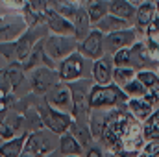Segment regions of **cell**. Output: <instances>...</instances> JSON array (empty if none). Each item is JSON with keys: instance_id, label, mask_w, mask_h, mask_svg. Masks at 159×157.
Returning <instances> with one entry per match:
<instances>
[{"instance_id": "6da1fadb", "label": "cell", "mask_w": 159, "mask_h": 157, "mask_svg": "<svg viewBox=\"0 0 159 157\" xmlns=\"http://www.w3.org/2000/svg\"><path fill=\"white\" fill-rule=\"evenodd\" d=\"M89 102L93 109H106V107H120L128 102L126 92L120 89L117 83L107 85H94L89 94Z\"/></svg>"}, {"instance_id": "7a4b0ae2", "label": "cell", "mask_w": 159, "mask_h": 157, "mask_svg": "<svg viewBox=\"0 0 159 157\" xmlns=\"http://www.w3.org/2000/svg\"><path fill=\"white\" fill-rule=\"evenodd\" d=\"M39 115H41V120L46 124V128H48L50 131L57 133V135L67 133V129H69L70 124H72V120H70V117H69L67 113L56 111V109L50 107V105H46V107L43 105V107H39Z\"/></svg>"}, {"instance_id": "3957f363", "label": "cell", "mask_w": 159, "mask_h": 157, "mask_svg": "<svg viewBox=\"0 0 159 157\" xmlns=\"http://www.w3.org/2000/svg\"><path fill=\"white\" fill-rule=\"evenodd\" d=\"M106 34H102L98 28L93 30L85 39H81V44H80V54L91 57V59H100L104 56V50H106Z\"/></svg>"}, {"instance_id": "277c9868", "label": "cell", "mask_w": 159, "mask_h": 157, "mask_svg": "<svg viewBox=\"0 0 159 157\" xmlns=\"http://www.w3.org/2000/svg\"><path fill=\"white\" fill-rule=\"evenodd\" d=\"M57 74H59V78L65 79V81H76V79H80L81 74H83V54H78V52L69 54L61 61Z\"/></svg>"}, {"instance_id": "5b68a950", "label": "cell", "mask_w": 159, "mask_h": 157, "mask_svg": "<svg viewBox=\"0 0 159 157\" xmlns=\"http://www.w3.org/2000/svg\"><path fill=\"white\" fill-rule=\"evenodd\" d=\"M154 104H156V98L152 92H148L144 98H128L126 102V107L129 111V115L139 120V122H144L146 118L152 115L154 111Z\"/></svg>"}, {"instance_id": "8992f818", "label": "cell", "mask_w": 159, "mask_h": 157, "mask_svg": "<svg viewBox=\"0 0 159 157\" xmlns=\"http://www.w3.org/2000/svg\"><path fill=\"white\" fill-rule=\"evenodd\" d=\"M137 41V30L135 28H124L119 32H111L106 35V50L117 52L120 48H129Z\"/></svg>"}, {"instance_id": "52a82bcc", "label": "cell", "mask_w": 159, "mask_h": 157, "mask_svg": "<svg viewBox=\"0 0 159 157\" xmlns=\"http://www.w3.org/2000/svg\"><path fill=\"white\" fill-rule=\"evenodd\" d=\"M44 19L48 20V28L52 32H56L57 35H74V26L69 19H65L63 15H59L56 9L48 7L44 9Z\"/></svg>"}, {"instance_id": "ba28073f", "label": "cell", "mask_w": 159, "mask_h": 157, "mask_svg": "<svg viewBox=\"0 0 159 157\" xmlns=\"http://www.w3.org/2000/svg\"><path fill=\"white\" fill-rule=\"evenodd\" d=\"M129 52H131V67L135 70H144V69H150V65L157 59L152 57V54L148 52L146 44L141 43V41H135L131 46H129Z\"/></svg>"}, {"instance_id": "9c48e42d", "label": "cell", "mask_w": 159, "mask_h": 157, "mask_svg": "<svg viewBox=\"0 0 159 157\" xmlns=\"http://www.w3.org/2000/svg\"><path fill=\"white\" fill-rule=\"evenodd\" d=\"M113 70H115L113 57L102 56V57L96 59L94 65H93V78H94V81H96L98 85L113 83Z\"/></svg>"}, {"instance_id": "30bf717a", "label": "cell", "mask_w": 159, "mask_h": 157, "mask_svg": "<svg viewBox=\"0 0 159 157\" xmlns=\"http://www.w3.org/2000/svg\"><path fill=\"white\" fill-rule=\"evenodd\" d=\"M44 50L48 52L50 57H56V59H65L69 54H72L74 50V43H70L69 39L61 37V35H56V37H50L48 41H44Z\"/></svg>"}, {"instance_id": "8fae6325", "label": "cell", "mask_w": 159, "mask_h": 157, "mask_svg": "<svg viewBox=\"0 0 159 157\" xmlns=\"http://www.w3.org/2000/svg\"><path fill=\"white\" fill-rule=\"evenodd\" d=\"M28 150L32 152L34 157H46V154H50L54 150V141L50 137H46L44 133H34L28 139Z\"/></svg>"}, {"instance_id": "7c38bea8", "label": "cell", "mask_w": 159, "mask_h": 157, "mask_svg": "<svg viewBox=\"0 0 159 157\" xmlns=\"http://www.w3.org/2000/svg\"><path fill=\"white\" fill-rule=\"evenodd\" d=\"M89 94L91 92H87L85 89L74 85V89H72V113H74V117H80V118L89 117V113H91Z\"/></svg>"}, {"instance_id": "4fadbf2b", "label": "cell", "mask_w": 159, "mask_h": 157, "mask_svg": "<svg viewBox=\"0 0 159 157\" xmlns=\"http://www.w3.org/2000/svg\"><path fill=\"white\" fill-rule=\"evenodd\" d=\"M56 81H57V76L52 72V67H46V69H39V70H35V74H34V78H32V83H34V91L35 92H46V91H50L54 85H56Z\"/></svg>"}, {"instance_id": "5bb4252c", "label": "cell", "mask_w": 159, "mask_h": 157, "mask_svg": "<svg viewBox=\"0 0 159 157\" xmlns=\"http://www.w3.org/2000/svg\"><path fill=\"white\" fill-rule=\"evenodd\" d=\"M156 19H157V4H156V2L146 0V2H143V4L137 7V15H135V24H137V28L146 30V26H148L150 22H154Z\"/></svg>"}, {"instance_id": "9a60e30c", "label": "cell", "mask_w": 159, "mask_h": 157, "mask_svg": "<svg viewBox=\"0 0 159 157\" xmlns=\"http://www.w3.org/2000/svg\"><path fill=\"white\" fill-rule=\"evenodd\" d=\"M109 13L117 15V17L128 20V22L131 24V22H135L137 7H135L129 0H109Z\"/></svg>"}, {"instance_id": "2e32d148", "label": "cell", "mask_w": 159, "mask_h": 157, "mask_svg": "<svg viewBox=\"0 0 159 157\" xmlns=\"http://www.w3.org/2000/svg\"><path fill=\"white\" fill-rule=\"evenodd\" d=\"M50 104L59 109L72 107V89L69 85H54L50 94Z\"/></svg>"}, {"instance_id": "e0dca14e", "label": "cell", "mask_w": 159, "mask_h": 157, "mask_svg": "<svg viewBox=\"0 0 159 157\" xmlns=\"http://www.w3.org/2000/svg\"><path fill=\"white\" fill-rule=\"evenodd\" d=\"M96 28L102 32V34H111V32H119V30H124V28H129V22L120 19L113 13H106L98 22H96Z\"/></svg>"}, {"instance_id": "ac0fdd59", "label": "cell", "mask_w": 159, "mask_h": 157, "mask_svg": "<svg viewBox=\"0 0 159 157\" xmlns=\"http://www.w3.org/2000/svg\"><path fill=\"white\" fill-rule=\"evenodd\" d=\"M72 26H74V37L85 39L91 34V19L85 9H78L76 15L72 17Z\"/></svg>"}, {"instance_id": "d6986e66", "label": "cell", "mask_w": 159, "mask_h": 157, "mask_svg": "<svg viewBox=\"0 0 159 157\" xmlns=\"http://www.w3.org/2000/svg\"><path fill=\"white\" fill-rule=\"evenodd\" d=\"M137 78L146 85L148 92L154 94L156 102H159V74H157V70H152V69L137 70Z\"/></svg>"}, {"instance_id": "ffe728a7", "label": "cell", "mask_w": 159, "mask_h": 157, "mask_svg": "<svg viewBox=\"0 0 159 157\" xmlns=\"http://www.w3.org/2000/svg\"><path fill=\"white\" fill-rule=\"evenodd\" d=\"M91 22H98L106 13H109V2L107 0H87V9Z\"/></svg>"}, {"instance_id": "44dd1931", "label": "cell", "mask_w": 159, "mask_h": 157, "mask_svg": "<svg viewBox=\"0 0 159 157\" xmlns=\"http://www.w3.org/2000/svg\"><path fill=\"white\" fill-rule=\"evenodd\" d=\"M143 133L146 141L159 139V107L152 111V115L143 122Z\"/></svg>"}, {"instance_id": "7402d4cb", "label": "cell", "mask_w": 159, "mask_h": 157, "mask_svg": "<svg viewBox=\"0 0 159 157\" xmlns=\"http://www.w3.org/2000/svg\"><path fill=\"white\" fill-rule=\"evenodd\" d=\"M135 78H137V70L133 67H115L113 70V83H117L120 89Z\"/></svg>"}, {"instance_id": "603a6c76", "label": "cell", "mask_w": 159, "mask_h": 157, "mask_svg": "<svg viewBox=\"0 0 159 157\" xmlns=\"http://www.w3.org/2000/svg\"><path fill=\"white\" fill-rule=\"evenodd\" d=\"M59 146H61V152L67 154V155H78L80 152H81V144H80V141L72 133H65L61 137Z\"/></svg>"}, {"instance_id": "cb8c5ba5", "label": "cell", "mask_w": 159, "mask_h": 157, "mask_svg": "<svg viewBox=\"0 0 159 157\" xmlns=\"http://www.w3.org/2000/svg\"><path fill=\"white\" fill-rule=\"evenodd\" d=\"M122 91L126 92V96H128V98H144V96L148 94L146 85H144L139 78L131 79L128 85H124V87H122Z\"/></svg>"}, {"instance_id": "d4e9b609", "label": "cell", "mask_w": 159, "mask_h": 157, "mask_svg": "<svg viewBox=\"0 0 159 157\" xmlns=\"http://www.w3.org/2000/svg\"><path fill=\"white\" fill-rule=\"evenodd\" d=\"M50 4H52V9H56L59 15H63V17L69 19V20H70V19L76 15V11H78L76 4L70 2V0H50Z\"/></svg>"}, {"instance_id": "484cf974", "label": "cell", "mask_w": 159, "mask_h": 157, "mask_svg": "<svg viewBox=\"0 0 159 157\" xmlns=\"http://www.w3.org/2000/svg\"><path fill=\"white\" fill-rule=\"evenodd\" d=\"M22 144H24V137H19L15 141H9L7 144L0 146V155L2 157H17L22 150Z\"/></svg>"}, {"instance_id": "4316f807", "label": "cell", "mask_w": 159, "mask_h": 157, "mask_svg": "<svg viewBox=\"0 0 159 157\" xmlns=\"http://www.w3.org/2000/svg\"><path fill=\"white\" fill-rule=\"evenodd\" d=\"M104 124H106V113H98V109H96V113L91 117V133H93V137H96V139L102 137Z\"/></svg>"}, {"instance_id": "83f0119b", "label": "cell", "mask_w": 159, "mask_h": 157, "mask_svg": "<svg viewBox=\"0 0 159 157\" xmlns=\"http://www.w3.org/2000/svg\"><path fill=\"white\" fill-rule=\"evenodd\" d=\"M70 128H72V135L80 141V144H81V146H87L89 141H91V137H93L91 128H85V126H81V124H70Z\"/></svg>"}, {"instance_id": "f1b7e54d", "label": "cell", "mask_w": 159, "mask_h": 157, "mask_svg": "<svg viewBox=\"0 0 159 157\" xmlns=\"http://www.w3.org/2000/svg\"><path fill=\"white\" fill-rule=\"evenodd\" d=\"M32 37L30 35H26V37H22L20 43H19V46H17V59H20L22 63H26V59L30 57V54H32Z\"/></svg>"}, {"instance_id": "f546056e", "label": "cell", "mask_w": 159, "mask_h": 157, "mask_svg": "<svg viewBox=\"0 0 159 157\" xmlns=\"http://www.w3.org/2000/svg\"><path fill=\"white\" fill-rule=\"evenodd\" d=\"M113 65L115 67H131V52H129V48H120L113 54Z\"/></svg>"}, {"instance_id": "4dcf8cb0", "label": "cell", "mask_w": 159, "mask_h": 157, "mask_svg": "<svg viewBox=\"0 0 159 157\" xmlns=\"http://www.w3.org/2000/svg\"><path fill=\"white\" fill-rule=\"evenodd\" d=\"M6 79L9 81V85L17 87V85L22 81V70H20V69H17V67H11V69L6 72Z\"/></svg>"}, {"instance_id": "1f68e13d", "label": "cell", "mask_w": 159, "mask_h": 157, "mask_svg": "<svg viewBox=\"0 0 159 157\" xmlns=\"http://www.w3.org/2000/svg\"><path fill=\"white\" fill-rule=\"evenodd\" d=\"M19 32H20V28H19V26H15V24H11V26H6V28H2V30H0V41L4 43V41L13 39V37H15Z\"/></svg>"}, {"instance_id": "d6a6232c", "label": "cell", "mask_w": 159, "mask_h": 157, "mask_svg": "<svg viewBox=\"0 0 159 157\" xmlns=\"http://www.w3.org/2000/svg\"><path fill=\"white\" fill-rule=\"evenodd\" d=\"M17 126H19V122H17V124H11V122H4V124H0V137H4V139L13 137V133L17 131Z\"/></svg>"}, {"instance_id": "836d02e7", "label": "cell", "mask_w": 159, "mask_h": 157, "mask_svg": "<svg viewBox=\"0 0 159 157\" xmlns=\"http://www.w3.org/2000/svg\"><path fill=\"white\" fill-rule=\"evenodd\" d=\"M143 150L146 154H152V155L159 157V139H156V141H146L144 146H143Z\"/></svg>"}, {"instance_id": "e575fe53", "label": "cell", "mask_w": 159, "mask_h": 157, "mask_svg": "<svg viewBox=\"0 0 159 157\" xmlns=\"http://www.w3.org/2000/svg\"><path fill=\"white\" fill-rule=\"evenodd\" d=\"M85 157H104V155H102V152H100V150H96V148H91V150L87 152V155H85Z\"/></svg>"}, {"instance_id": "d590c367", "label": "cell", "mask_w": 159, "mask_h": 157, "mask_svg": "<svg viewBox=\"0 0 159 157\" xmlns=\"http://www.w3.org/2000/svg\"><path fill=\"white\" fill-rule=\"evenodd\" d=\"M135 157H156V155H152V154H146L144 150H141V152H137V154H135Z\"/></svg>"}, {"instance_id": "8d00e7d4", "label": "cell", "mask_w": 159, "mask_h": 157, "mask_svg": "<svg viewBox=\"0 0 159 157\" xmlns=\"http://www.w3.org/2000/svg\"><path fill=\"white\" fill-rule=\"evenodd\" d=\"M129 2H131V4H133L135 7H139V6H141L143 2H146V0H129Z\"/></svg>"}, {"instance_id": "74e56055", "label": "cell", "mask_w": 159, "mask_h": 157, "mask_svg": "<svg viewBox=\"0 0 159 157\" xmlns=\"http://www.w3.org/2000/svg\"><path fill=\"white\" fill-rule=\"evenodd\" d=\"M7 2H11V4H15V6H19V4H22V0H7Z\"/></svg>"}, {"instance_id": "f35d334b", "label": "cell", "mask_w": 159, "mask_h": 157, "mask_svg": "<svg viewBox=\"0 0 159 157\" xmlns=\"http://www.w3.org/2000/svg\"><path fill=\"white\" fill-rule=\"evenodd\" d=\"M157 74H159V61H157Z\"/></svg>"}, {"instance_id": "ab89813d", "label": "cell", "mask_w": 159, "mask_h": 157, "mask_svg": "<svg viewBox=\"0 0 159 157\" xmlns=\"http://www.w3.org/2000/svg\"><path fill=\"white\" fill-rule=\"evenodd\" d=\"M22 157H32V155H22Z\"/></svg>"}, {"instance_id": "60d3db41", "label": "cell", "mask_w": 159, "mask_h": 157, "mask_svg": "<svg viewBox=\"0 0 159 157\" xmlns=\"http://www.w3.org/2000/svg\"><path fill=\"white\" fill-rule=\"evenodd\" d=\"M69 157H78V155H69Z\"/></svg>"}]
</instances>
